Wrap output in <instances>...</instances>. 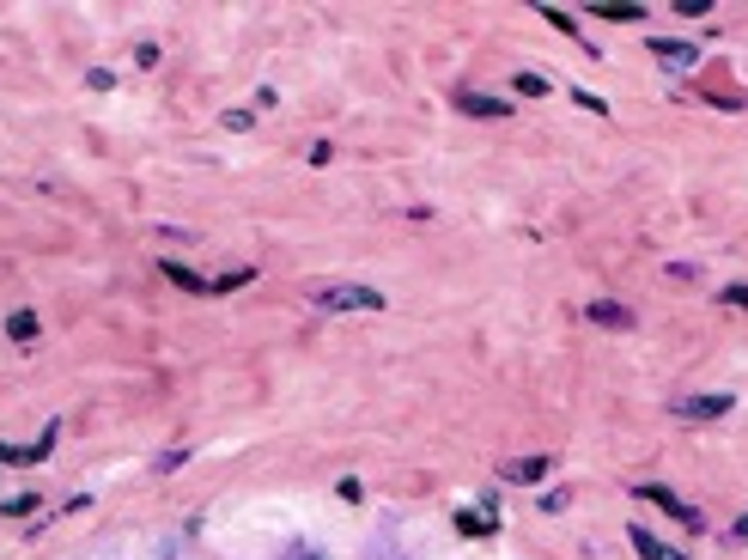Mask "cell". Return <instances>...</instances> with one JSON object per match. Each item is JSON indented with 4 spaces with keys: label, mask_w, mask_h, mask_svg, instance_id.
Masks as SVG:
<instances>
[{
    "label": "cell",
    "mask_w": 748,
    "mask_h": 560,
    "mask_svg": "<svg viewBox=\"0 0 748 560\" xmlns=\"http://www.w3.org/2000/svg\"><path fill=\"white\" fill-rule=\"evenodd\" d=\"M310 305H316V311H383V292L353 286V280H329V286L310 292Z\"/></svg>",
    "instance_id": "cell-1"
},
{
    "label": "cell",
    "mask_w": 748,
    "mask_h": 560,
    "mask_svg": "<svg viewBox=\"0 0 748 560\" xmlns=\"http://www.w3.org/2000/svg\"><path fill=\"white\" fill-rule=\"evenodd\" d=\"M736 408V396H724V390H706V396H681V402H670V415L676 420H724Z\"/></svg>",
    "instance_id": "cell-2"
},
{
    "label": "cell",
    "mask_w": 748,
    "mask_h": 560,
    "mask_svg": "<svg viewBox=\"0 0 748 560\" xmlns=\"http://www.w3.org/2000/svg\"><path fill=\"white\" fill-rule=\"evenodd\" d=\"M633 499H651L657 512H670V518H681V524H687V530H700V512H694L687 499H676V493H670V488H633Z\"/></svg>",
    "instance_id": "cell-3"
},
{
    "label": "cell",
    "mask_w": 748,
    "mask_h": 560,
    "mask_svg": "<svg viewBox=\"0 0 748 560\" xmlns=\"http://www.w3.org/2000/svg\"><path fill=\"white\" fill-rule=\"evenodd\" d=\"M627 542H633V548H639V560H687L681 555V548H670V542H657V536H651V530H627Z\"/></svg>",
    "instance_id": "cell-4"
},
{
    "label": "cell",
    "mask_w": 748,
    "mask_h": 560,
    "mask_svg": "<svg viewBox=\"0 0 748 560\" xmlns=\"http://www.w3.org/2000/svg\"><path fill=\"white\" fill-rule=\"evenodd\" d=\"M590 323H603V329H633V311L627 305H614V299H596V305H584Z\"/></svg>",
    "instance_id": "cell-5"
},
{
    "label": "cell",
    "mask_w": 748,
    "mask_h": 560,
    "mask_svg": "<svg viewBox=\"0 0 748 560\" xmlns=\"http://www.w3.org/2000/svg\"><path fill=\"white\" fill-rule=\"evenodd\" d=\"M456 530H463V536H493V530H499V512H493V506H475V512H456Z\"/></svg>",
    "instance_id": "cell-6"
},
{
    "label": "cell",
    "mask_w": 748,
    "mask_h": 560,
    "mask_svg": "<svg viewBox=\"0 0 748 560\" xmlns=\"http://www.w3.org/2000/svg\"><path fill=\"white\" fill-rule=\"evenodd\" d=\"M165 280H177L183 292H213V280L195 275V268H189V262H177V256H165Z\"/></svg>",
    "instance_id": "cell-7"
},
{
    "label": "cell",
    "mask_w": 748,
    "mask_h": 560,
    "mask_svg": "<svg viewBox=\"0 0 748 560\" xmlns=\"http://www.w3.org/2000/svg\"><path fill=\"white\" fill-rule=\"evenodd\" d=\"M651 55H657L663 68H694V43H670V37H657Z\"/></svg>",
    "instance_id": "cell-8"
},
{
    "label": "cell",
    "mask_w": 748,
    "mask_h": 560,
    "mask_svg": "<svg viewBox=\"0 0 748 560\" xmlns=\"http://www.w3.org/2000/svg\"><path fill=\"white\" fill-rule=\"evenodd\" d=\"M463 110H469V116H487V122L511 116V104H506V98H487V92H463Z\"/></svg>",
    "instance_id": "cell-9"
},
{
    "label": "cell",
    "mask_w": 748,
    "mask_h": 560,
    "mask_svg": "<svg viewBox=\"0 0 748 560\" xmlns=\"http://www.w3.org/2000/svg\"><path fill=\"white\" fill-rule=\"evenodd\" d=\"M542 475H547V457H517V463H506V482H523V488L542 482Z\"/></svg>",
    "instance_id": "cell-10"
},
{
    "label": "cell",
    "mask_w": 748,
    "mask_h": 560,
    "mask_svg": "<svg viewBox=\"0 0 748 560\" xmlns=\"http://www.w3.org/2000/svg\"><path fill=\"white\" fill-rule=\"evenodd\" d=\"M590 12H596V19H614V25H639V19H645V6H639V0H621V6H590Z\"/></svg>",
    "instance_id": "cell-11"
},
{
    "label": "cell",
    "mask_w": 748,
    "mask_h": 560,
    "mask_svg": "<svg viewBox=\"0 0 748 560\" xmlns=\"http://www.w3.org/2000/svg\"><path fill=\"white\" fill-rule=\"evenodd\" d=\"M6 335H12L19 348H25V342H37V311H12V317H6Z\"/></svg>",
    "instance_id": "cell-12"
},
{
    "label": "cell",
    "mask_w": 748,
    "mask_h": 560,
    "mask_svg": "<svg viewBox=\"0 0 748 560\" xmlns=\"http://www.w3.org/2000/svg\"><path fill=\"white\" fill-rule=\"evenodd\" d=\"M0 512H6V518H31V512H37V493H12V499H0Z\"/></svg>",
    "instance_id": "cell-13"
},
{
    "label": "cell",
    "mask_w": 748,
    "mask_h": 560,
    "mask_svg": "<svg viewBox=\"0 0 748 560\" xmlns=\"http://www.w3.org/2000/svg\"><path fill=\"white\" fill-rule=\"evenodd\" d=\"M511 86H517V92H523V98H542V92H547V79H542V73H517V79H511Z\"/></svg>",
    "instance_id": "cell-14"
},
{
    "label": "cell",
    "mask_w": 748,
    "mask_h": 560,
    "mask_svg": "<svg viewBox=\"0 0 748 560\" xmlns=\"http://www.w3.org/2000/svg\"><path fill=\"white\" fill-rule=\"evenodd\" d=\"M718 305H730V311H748V286H743V280H736V286H724V292H718Z\"/></svg>",
    "instance_id": "cell-15"
},
{
    "label": "cell",
    "mask_w": 748,
    "mask_h": 560,
    "mask_svg": "<svg viewBox=\"0 0 748 560\" xmlns=\"http://www.w3.org/2000/svg\"><path fill=\"white\" fill-rule=\"evenodd\" d=\"M547 12V25H554V31H566V37H579V25H572V12H560V6H542Z\"/></svg>",
    "instance_id": "cell-16"
},
{
    "label": "cell",
    "mask_w": 748,
    "mask_h": 560,
    "mask_svg": "<svg viewBox=\"0 0 748 560\" xmlns=\"http://www.w3.org/2000/svg\"><path fill=\"white\" fill-rule=\"evenodd\" d=\"M250 122H256V110H226V128H232V135H243Z\"/></svg>",
    "instance_id": "cell-17"
},
{
    "label": "cell",
    "mask_w": 748,
    "mask_h": 560,
    "mask_svg": "<svg viewBox=\"0 0 748 560\" xmlns=\"http://www.w3.org/2000/svg\"><path fill=\"white\" fill-rule=\"evenodd\" d=\"M183 463H189V451L177 445V451H165V457H159V475H170V469H183Z\"/></svg>",
    "instance_id": "cell-18"
},
{
    "label": "cell",
    "mask_w": 748,
    "mask_h": 560,
    "mask_svg": "<svg viewBox=\"0 0 748 560\" xmlns=\"http://www.w3.org/2000/svg\"><path fill=\"white\" fill-rule=\"evenodd\" d=\"M135 68H159V43H140V49H135Z\"/></svg>",
    "instance_id": "cell-19"
},
{
    "label": "cell",
    "mask_w": 748,
    "mask_h": 560,
    "mask_svg": "<svg viewBox=\"0 0 748 560\" xmlns=\"http://www.w3.org/2000/svg\"><path fill=\"white\" fill-rule=\"evenodd\" d=\"M335 493H341V499H347V506H359V499H366V488H359V482H353V475H347V482H341Z\"/></svg>",
    "instance_id": "cell-20"
},
{
    "label": "cell",
    "mask_w": 748,
    "mask_h": 560,
    "mask_svg": "<svg viewBox=\"0 0 748 560\" xmlns=\"http://www.w3.org/2000/svg\"><path fill=\"white\" fill-rule=\"evenodd\" d=\"M572 98H579V110H596V116H609V104H603L596 92H572Z\"/></svg>",
    "instance_id": "cell-21"
},
{
    "label": "cell",
    "mask_w": 748,
    "mask_h": 560,
    "mask_svg": "<svg viewBox=\"0 0 748 560\" xmlns=\"http://www.w3.org/2000/svg\"><path fill=\"white\" fill-rule=\"evenodd\" d=\"M736 536H748V512H743V518H736Z\"/></svg>",
    "instance_id": "cell-22"
},
{
    "label": "cell",
    "mask_w": 748,
    "mask_h": 560,
    "mask_svg": "<svg viewBox=\"0 0 748 560\" xmlns=\"http://www.w3.org/2000/svg\"><path fill=\"white\" fill-rule=\"evenodd\" d=\"M299 560H316V555H299Z\"/></svg>",
    "instance_id": "cell-23"
}]
</instances>
